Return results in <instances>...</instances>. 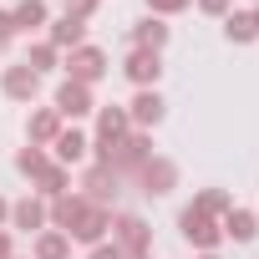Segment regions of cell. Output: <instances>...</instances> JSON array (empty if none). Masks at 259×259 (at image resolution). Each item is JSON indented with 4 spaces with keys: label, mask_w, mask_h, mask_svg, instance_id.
I'll use <instances>...</instances> for the list:
<instances>
[{
    "label": "cell",
    "mask_w": 259,
    "mask_h": 259,
    "mask_svg": "<svg viewBox=\"0 0 259 259\" xmlns=\"http://www.w3.org/2000/svg\"><path fill=\"white\" fill-rule=\"evenodd\" d=\"M148 158H153V148H148V138H143V133H127L122 143H112V148H102V153H97V163H107L117 178H122V173H138Z\"/></svg>",
    "instance_id": "1"
},
{
    "label": "cell",
    "mask_w": 259,
    "mask_h": 259,
    "mask_svg": "<svg viewBox=\"0 0 259 259\" xmlns=\"http://www.w3.org/2000/svg\"><path fill=\"white\" fill-rule=\"evenodd\" d=\"M112 244H117L122 254H133V259H148V249H153L148 219H138V213H112Z\"/></svg>",
    "instance_id": "2"
},
{
    "label": "cell",
    "mask_w": 259,
    "mask_h": 259,
    "mask_svg": "<svg viewBox=\"0 0 259 259\" xmlns=\"http://www.w3.org/2000/svg\"><path fill=\"white\" fill-rule=\"evenodd\" d=\"M178 229H183V239H188L193 249H203V254H213V244L224 239L219 219H208V213H203V208H193V203L178 213Z\"/></svg>",
    "instance_id": "3"
},
{
    "label": "cell",
    "mask_w": 259,
    "mask_h": 259,
    "mask_svg": "<svg viewBox=\"0 0 259 259\" xmlns=\"http://www.w3.org/2000/svg\"><path fill=\"white\" fill-rule=\"evenodd\" d=\"M102 76H107V56H102L97 46H76V51L66 56V81L92 87V81H102Z\"/></svg>",
    "instance_id": "4"
},
{
    "label": "cell",
    "mask_w": 259,
    "mask_h": 259,
    "mask_svg": "<svg viewBox=\"0 0 259 259\" xmlns=\"http://www.w3.org/2000/svg\"><path fill=\"white\" fill-rule=\"evenodd\" d=\"M117 183H122V178H117L107 163H92V168H87V178H81V198H87V203H97V208H107V203L117 198Z\"/></svg>",
    "instance_id": "5"
},
{
    "label": "cell",
    "mask_w": 259,
    "mask_h": 259,
    "mask_svg": "<svg viewBox=\"0 0 259 259\" xmlns=\"http://www.w3.org/2000/svg\"><path fill=\"white\" fill-rule=\"evenodd\" d=\"M138 183H143L148 198H158V193H168V188L178 183V163H173V158H148V163L138 168Z\"/></svg>",
    "instance_id": "6"
},
{
    "label": "cell",
    "mask_w": 259,
    "mask_h": 259,
    "mask_svg": "<svg viewBox=\"0 0 259 259\" xmlns=\"http://www.w3.org/2000/svg\"><path fill=\"white\" fill-rule=\"evenodd\" d=\"M122 71L133 76L138 87H158V76H163V61H158V51H148V46H133V51H127V61H122Z\"/></svg>",
    "instance_id": "7"
},
{
    "label": "cell",
    "mask_w": 259,
    "mask_h": 259,
    "mask_svg": "<svg viewBox=\"0 0 259 259\" xmlns=\"http://www.w3.org/2000/svg\"><path fill=\"white\" fill-rule=\"evenodd\" d=\"M127 127H133V122H127V107H102V112H97V143H92V148L102 153V148L122 143Z\"/></svg>",
    "instance_id": "8"
},
{
    "label": "cell",
    "mask_w": 259,
    "mask_h": 259,
    "mask_svg": "<svg viewBox=\"0 0 259 259\" xmlns=\"http://www.w3.org/2000/svg\"><path fill=\"white\" fill-rule=\"evenodd\" d=\"M0 92L16 97V102H31V97L41 92V76H36L26 61H16V66H6V76H0Z\"/></svg>",
    "instance_id": "9"
},
{
    "label": "cell",
    "mask_w": 259,
    "mask_h": 259,
    "mask_svg": "<svg viewBox=\"0 0 259 259\" xmlns=\"http://www.w3.org/2000/svg\"><path fill=\"white\" fill-rule=\"evenodd\" d=\"M107 229H112V208H97V203H92L66 239H76V244H107Z\"/></svg>",
    "instance_id": "10"
},
{
    "label": "cell",
    "mask_w": 259,
    "mask_h": 259,
    "mask_svg": "<svg viewBox=\"0 0 259 259\" xmlns=\"http://www.w3.org/2000/svg\"><path fill=\"white\" fill-rule=\"evenodd\" d=\"M127 122H138V127H158V122H163V97H158V87H143L133 102H127Z\"/></svg>",
    "instance_id": "11"
},
{
    "label": "cell",
    "mask_w": 259,
    "mask_h": 259,
    "mask_svg": "<svg viewBox=\"0 0 259 259\" xmlns=\"http://www.w3.org/2000/svg\"><path fill=\"white\" fill-rule=\"evenodd\" d=\"M87 148H92V138H87V133H76V127H61L56 143H51V153H56V163H61V168L81 163V158H87Z\"/></svg>",
    "instance_id": "12"
},
{
    "label": "cell",
    "mask_w": 259,
    "mask_h": 259,
    "mask_svg": "<svg viewBox=\"0 0 259 259\" xmlns=\"http://www.w3.org/2000/svg\"><path fill=\"white\" fill-rule=\"evenodd\" d=\"M56 112H61V117H87V112H92V87L61 81V87H56Z\"/></svg>",
    "instance_id": "13"
},
{
    "label": "cell",
    "mask_w": 259,
    "mask_h": 259,
    "mask_svg": "<svg viewBox=\"0 0 259 259\" xmlns=\"http://www.w3.org/2000/svg\"><path fill=\"white\" fill-rule=\"evenodd\" d=\"M92 203L81 198V193H61V198H51V224L61 229V234H71L76 224H81V213H87Z\"/></svg>",
    "instance_id": "14"
},
{
    "label": "cell",
    "mask_w": 259,
    "mask_h": 259,
    "mask_svg": "<svg viewBox=\"0 0 259 259\" xmlns=\"http://www.w3.org/2000/svg\"><path fill=\"white\" fill-rule=\"evenodd\" d=\"M219 229H224V239H234V244H249V239L259 234V213H249V208H229V213L219 219Z\"/></svg>",
    "instance_id": "15"
},
{
    "label": "cell",
    "mask_w": 259,
    "mask_h": 259,
    "mask_svg": "<svg viewBox=\"0 0 259 259\" xmlns=\"http://www.w3.org/2000/svg\"><path fill=\"white\" fill-rule=\"evenodd\" d=\"M26 127H31V143H36V148H51L56 133H61V112H56V107H41V112H31Z\"/></svg>",
    "instance_id": "16"
},
{
    "label": "cell",
    "mask_w": 259,
    "mask_h": 259,
    "mask_svg": "<svg viewBox=\"0 0 259 259\" xmlns=\"http://www.w3.org/2000/svg\"><path fill=\"white\" fill-rule=\"evenodd\" d=\"M46 219H51V208L41 203V198H21V203H11V224L16 229H46Z\"/></svg>",
    "instance_id": "17"
},
{
    "label": "cell",
    "mask_w": 259,
    "mask_h": 259,
    "mask_svg": "<svg viewBox=\"0 0 259 259\" xmlns=\"http://www.w3.org/2000/svg\"><path fill=\"white\" fill-rule=\"evenodd\" d=\"M31 259H71V239H66L61 229H41V234H36Z\"/></svg>",
    "instance_id": "18"
},
{
    "label": "cell",
    "mask_w": 259,
    "mask_h": 259,
    "mask_svg": "<svg viewBox=\"0 0 259 259\" xmlns=\"http://www.w3.org/2000/svg\"><path fill=\"white\" fill-rule=\"evenodd\" d=\"M133 46H148V51H163V46H168V26H163L158 16H143V21L133 26Z\"/></svg>",
    "instance_id": "19"
},
{
    "label": "cell",
    "mask_w": 259,
    "mask_h": 259,
    "mask_svg": "<svg viewBox=\"0 0 259 259\" xmlns=\"http://www.w3.org/2000/svg\"><path fill=\"white\" fill-rule=\"evenodd\" d=\"M224 36H229L234 46H249V41L259 36V31H254V16H249V11H229V16H224Z\"/></svg>",
    "instance_id": "20"
},
{
    "label": "cell",
    "mask_w": 259,
    "mask_h": 259,
    "mask_svg": "<svg viewBox=\"0 0 259 259\" xmlns=\"http://www.w3.org/2000/svg\"><path fill=\"white\" fill-rule=\"evenodd\" d=\"M36 188L46 193V198H61V193H71V168H61V163H51L41 178H36Z\"/></svg>",
    "instance_id": "21"
},
{
    "label": "cell",
    "mask_w": 259,
    "mask_h": 259,
    "mask_svg": "<svg viewBox=\"0 0 259 259\" xmlns=\"http://www.w3.org/2000/svg\"><path fill=\"white\" fill-rule=\"evenodd\" d=\"M11 21H16V31H36V26H46V0H21V6L11 11Z\"/></svg>",
    "instance_id": "22"
},
{
    "label": "cell",
    "mask_w": 259,
    "mask_h": 259,
    "mask_svg": "<svg viewBox=\"0 0 259 259\" xmlns=\"http://www.w3.org/2000/svg\"><path fill=\"white\" fill-rule=\"evenodd\" d=\"M81 36H87V26L81 21H71V16H61V21H51V46H81Z\"/></svg>",
    "instance_id": "23"
},
{
    "label": "cell",
    "mask_w": 259,
    "mask_h": 259,
    "mask_svg": "<svg viewBox=\"0 0 259 259\" xmlns=\"http://www.w3.org/2000/svg\"><path fill=\"white\" fill-rule=\"evenodd\" d=\"M16 168H21L26 178H41V173L51 168V158H46V148H36V143H31V148H21V153H16Z\"/></svg>",
    "instance_id": "24"
},
{
    "label": "cell",
    "mask_w": 259,
    "mask_h": 259,
    "mask_svg": "<svg viewBox=\"0 0 259 259\" xmlns=\"http://www.w3.org/2000/svg\"><path fill=\"white\" fill-rule=\"evenodd\" d=\"M193 208H203V213H208V219H224V213H229V208H234V198H229V193H224V188H203V193H198V198H193Z\"/></svg>",
    "instance_id": "25"
},
{
    "label": "cell",
    "mask_w": 259,
    "mask_h": 259,
    "mask_svg": "<svg viewBox=\"0 0 259 259\" xmlns=\"http://www.w3.org/2000/svg\"><path fill=\"white\" fill-rule=\"evenodd\" d=\"M26 66H31L36 76H41V71H51V66H56V46H51V41H36V46L26 51Z\"/></svg>",
    "instance_id": "26"
},
{
    "label": "cell",
    "mask_w": 259,
    "mask_h": 259,
    "mask_svg": "<svg viewBox=\"0 0 259 259\" xmlns=\"http://www.w3.org/2000/svg\"><path fill=\"white\" fill-rule=\"evenodd\" d=\"M183 6H193V0H148V16H178Z\"/></svg>",
    "instance_id": "27"
},
{
    "label": "cell",
    "mask_w": 259,
    "mask_h": 259,
    "mask_svg": "<svg viewBox=\"0 0 259 259\" xmlns=\"http://www.w3.org/2000/svg\"><path fill=\"white\" fill-rule=\"evenodd\" d=\"M92 11H97V0H66V16L71 21H87Z\"/></svg>",
    "instance_id": "28"
},
{
    "label": "cell",
    "mask_w": 259,
    "mask_h": 259,
    "mask_svg": "<svg viewBox=\"0 0 259 259\" xmlns=\"http://www.w3.org/2000/svg\"><path fill=\"white\" fill-rule=\"evenodd\" d=\"M193 6H198L203 16H229V6H234V0H193Z\"/></svg>",
    "instance_id": "29"
},
{
    "label": "cell",
    "mask_w": 259,
    "mask_h": 259,
    "mask_svg": "<svg viewBox=\"0 0 259 259\" xmlns=\"http://www.w3.org/2000/svg\"><path fill=\"white\" fill-rule=\"evenodd\" d=\"M87 259H127V254H122L117 244H92V254H87Z\"/></svg>",
    "instance_id": "30"
},
{
    "label": "cell",
    "mask_w": 259,
    "mask_h": 259,
    "mask_svg": "<svg viewBox=\"0 0 259 259\" xmlns=\"http://www.w3.org/2000/svg\"><path fill=\"white\" fill-rule=\"evenodd\" d=\"M11 36H16V21H11V11H0V46H6Z\"/></svg>",
    "instance_id": "31"
},
{
    "label": "cell",
    "mask_w": 259,
    "mask_h": 259,
    "mask_svg": "<svg viewBox=\"0 0 259 259\" xmlns=\"http://www.w3.org/2000/svg\"><path fill=\"white\" fill-rule=\"evenodd\" d=\"M0 259H11V234L0 229Z\"/></svg>",
    "instance_id": "32"
},
{
    "label": "cell",
    "mask_w": 259,
    "mask_h": 259,
    "mask_svg": "<svg viewBox=\"0 0 259 259\" xmlns=\"http://www.w3.org/2000/svg\"><path fill=\"white\" fill-rule=\"evenodd\" d=\"M6 219H11V203H6V198H0V224H6Z\"/></svg>",
    "instance_id": "33"
},
{
    "label": "cell",
    "mask_w": 259,
    "mask_h": 259,
    "mask_svg": "<svg viewBox=\"0 0 259 259\" xmlns=\"http://www.w3.org/2000/svg\"><path fill=\"white\" fill-rule=\"evenodd\" d=\"M249 16H254V31H259V11H249Z\"/></svg>",
    "instance_id": "34"
},
{
    "label": "cell",
    "mask_w": 259,
    "mask_h": 259,
    "mask_svg": "<svg viewBox=\"0 0 259 259\" xmlns=\"http://www.w3.org/2000/svg\"><path fill=\"white\" fill-rule=\"evenodd\" d=\"M198 259H219V254H198Z\"/></svg>",
    "instance_id": "35"
},
{
    "label": "cell",
    "mask_w": 259,
    "mask_h": 259,
    "mask_svg": "<svg viewBox=\"0 0 259 259\" xmlns=\"http://www.w3.org/2000/svg\"><path fill=\"white\" fill-rule=\"evenodd\" d=\"M127 259H133V254H127Z\"/></svg>",
    "instance_id": "36"
}]
</instances>
